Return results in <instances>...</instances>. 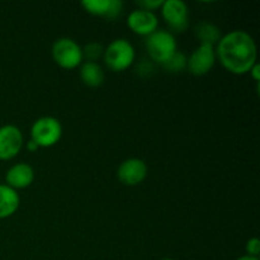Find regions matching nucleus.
<instances>
[{
  "mask_svg": "<svg viewBox=\"0 0 260 260\" xmlns=\"http://www.w3.org/2000/svg\"><path fill=\"white\" fill-rule=\"evenodd\" d=\"M216 58L234 75H245L258 62V47L245 30H231L215 46Z\"/></svg>",
  "mask_w": 260,
  "mask_h": 260,
  "instance_id": "nucleus-1",
  "label": "nucleus"
},
{
  "mask_svg": "<svg viewBox=\"0 0 260 260\" xmlns=\"http://www.w3.org/2000/svg\"><path fill=\"white\" fill-rule=\"evenodd\" d=\"M136 58V51L126 38H117L104 48L103 60L107 68L114 73H122L131 68Z\"/></svg>",
  "mask_w": 260,
  "mask_h": 260,
  "instance_id": "nucleus-2",
  "label": "nucleus"
},
{
  "mask_svg": "<svg viewBox=\"0 0 260 260\" xmlns=\"http://www.w3.org/2000/svg\"><path fill=\"white\" fill-rule=\"evenodd\" d=\"M145 46L150 58L161 66L178 51L177 40L173 33L164 29H157L146 37Z\"/></svg>",
  "mask_w": 260,
  "mask_h": 260,
  "instance_id": "nucleus-3",
  "label": "nucleus"
},
{
  "mask_svg": "<svg viewBox=\"0 0 260 260\" xmlns=\"http://www.w3.org/2000/svg\"><path fill=\"white\" fill-rule=\"evenodd\" d=\"M51 55L57 66L65 70H74L83 63V48L73 38L62 37L53 42Z\"/></svg>",
  "mask_w": 260,
  "mask_h": 260,
  "instance_id": "nucleus-4",
  "label": "nucleus"
},
{
  "mask_svg": "<svg viewBox=\"0 0 260 260\" xmlns=\"http://www.w3.org/2000/svg\"><path fill=\"white\" fill-rule=\"evenodd\" d=\"M62 137V126L57 118L51 116L41 117L33 122L30 127V140L38 147H52Z\"/></svg>",
  "mask_w": 260,
  "mask_h": 260,
  "instance_id": "nucleus-5",
  "label": "nucleus"
},
{
  "mask_svg": "<svg viewBox=\"0 0 260 260\" xmlns=\"http://www.w3.org/2000/svg\"><path fill=\"white\" fill-rule=\"evenodd\" d=\"M161 17L168 27L177 33H183L189 27V10L182 0H165L162 3Z\"/></svg>",
  "mask_w": 260,
  "mask_h": 260,
  "instance_id": "nucleus-6",
  "label": "nucleus"
},
{
  "mask_svg": "<svg viewBox=\"0 0 260 260\" xmlns=\"http://www.w3.org/2000/svg\"><path fill=\"white\" fill-rule=\"evenodd\" d=\"M216 61L215 47L201 43L187 58V70L194 76H205L212 70Z\"/></svg>",
  "mask_w": 260,
  "mask_h": 260,
  "instance_id": "nucleus-7",
  "label": "nucleus"
},
{
  "mask_svg": "<svg viewBox=\"0 0 260 260\" xmlns=\"http://www.w3.org/2000/svg\"><path fill=\"white\" fill-rule=\"evenodd\" d=\"M23 134L14 124L0 127V160H12L23 147Z\"/></svg>",
  "mask_w": 260,
  "mask_h": 260,
  "instance_id": "nucleus-8",
  "label": "nucleus"
},
{
  "mask_svg": "<svg viewBox=\"0 0 260 260\" xmlns=\"http://www.w3.org/2000/svg\"><path fill=\"white\" fill-rule=\"evenodd\" d=\"M147 165L144 160L131 157L122 162L117 170V177L122 184L127 187H135L139 185L146 179L147 177Z\"/></svg>",
  "mask_w": 260,
  "mask_h": 260,
  "instance_id": "nucleus-9",
  "label": "nucleus"
},
{
  "mask_svg": "<svg viewBox=\"0 0 260 260\" xmlns=\"http://www.w3.org/2000/svg\"><path fill=\"white\" fill-rule=\"evenodd\" d=\"M127 25L135 35L149 37L154 32H156L159 27V19L156 14L152 12H147L144 9L132 10L127 18Z\"/></svg>",
  "mask_w": 260,
  "mask_h": 260,
  "instance_id": "nucleus-10",
  "label": "nucleus"
},
{
  "mask_svg": "<svg viewBox=\"0 0 260 260\" xmlns=\"http://www.w3.org/2000/svg\"><path fill=\"white\" fill-rule=\"evenodd\" d=\"M81 7L86 13L106 19H116L123 12L121 0H84Z\"/></svg>",
  "mask_w": 260,
  "mask_h": 260,
  "instance_id": "nucleus-11",
  "label": "nucleus"
},
{
  "mask_svg": "<svg viewBox=\"0 0 260 260\" xmlns=\"http://www.w3.org/2000/svg\"><path fill=\"white\" fill-rule=\"evenodd\" d=\"M35 180V170L27 162H18L12 165L5 174V184L13 189H25Z\"/></svg>",
  "mask_w": 260,
  "mask_h": 260,
  "instance_id": "nucleus-12",
  "label": "nucleus"
},
{
  "mask_svg": "<svg viewBox=\"0 0 260 260\" xmlns=\"http://www.w3.org/2000/svg\"><path fill=\"white\" fill-rule=\"evenodd\" d=\"M19 205L20 197L17 190L7 184H0V220L14 215Z\"/></svg>",
  "mask_w": 260,
  "mask_h": 260,
  "instance_id": "nucleus-13",
  "label": "nucleus"
},
{
  "mask_svg": "<svg viewBox=\"0 0 260 260\" xmlns=\"http://www.w3.org/2000/svg\"><path fill=\"white\" fill-rule=\"evenodd\" d=\"M80 79L89 88H98L104 83V70L98 62L85 61L80 65Z\"/></svg>",
  "mask_w": 260,
  "mask_h": 260,
  "instance_id": "nucleus-14",
  "label": "nucleus"
},
{
  "mask_svg": "<svg viewBox=\"0 0 260 260\" xmlns=\"http://www.w3.org/2000/svg\"><path fill=\"white\" fill-rule=\"evenodd\" d=\"M194 35L201 43L211 45L213 47L217 45L218 41L222 37L220 28L210 22H201L200 24H197V27L194 28Z\"/></svg>",
  "mask_w": 260,
  "mask_h": 260,
  "instance_id": "nucleus-15",
  "label": "nucleus"
},
{
  "mask_svg": "<svg viewBox=\"0 0 260 260\" xmlns=\"http://www.w3.org/2000/svg\"><path fill=\"white\" fill-rule=\"evenodd\" d=\"M187 58L188 57L184 53L180 52V51H177V52L162 65V68H164L165 70L169 71V73H182V71L187 70Z\"/></svg>",
  "mask_w": 260,
  "mask_h": 260,
  "instance_id": "nucleus-16",
  "label": "nucleus"
},
{
  "mask_svg": "<svg viewBox=\"0 0 260 260\" xmlns=\"http://www.w3.org/2000/svg\"><path fill=\"white\" fill-rule=\"evenodd\" d=\"M104 47L98 42H90L85 45L83 48V57L86 58V61L90 62H96V60L103 57Z\"/></svg>",
  "mask_w": 260,
  "mask_h": 260,
  "instance_id": "nucleus-17",
  "label": "nucleus"
},
{
  "mask_svg": "<svg viewBox=\"0 0 260 260\" xmlns=\"http://www.w3.org/2000/svg\"><path fill=\"white\" fill-rule=\"evenodd\" d=\"M245 251L246 255L254 256V258H258L260 254V240L258 238H251L246 241L245 245Z\"/></svg>",
  "mask_w": 260,
  "mask_h": 260,
  "instance_id": "nucleus-18",
  "label": "nucleus"
},
{
  "mask_svg": "<svg viewBox=\"0 0 260 260\" xmlns=\"http://www.w3.org/2000/svg\"><path fill=\"white\" fill-rule=\"evenodd\" d=\"M162 3H164V0H142V2H137L136 4L139 5V9L155 13V10L161 8Z\"/></svg>",
  "mask_w": 260,
  "mask_h": 260,
  "instance_id": "nucleus-19",
  "label": "nucleus"
},
{
  "mask_svg": "<svg viewBox=\"0 0 260 260\" xmlns=\"http://www.w3.org/2000/svg\"><path fill=\"white\" fill-rule=\"evenodd\" d=\"M136 71L140 76H142V78H147V76H150L154 73V65H152L151 61L142 60L141 62L137 65Z\"/></svg>",
  "mask_w": 260,
  "mask_h": 260,
  "instance_id": "nucleus-20",
  "label": "nucleus"
},
{
  "mask_svg": "<svg viewBox=\"0 0 260 260\" xmlns=\"http://www.w3.org/2000/svg\"><path fill=\"white\" fill-rule=\"evenodd\" d=\"M249 74H250L251 79H253V80L255 81L256 84H259V81H260V65H259V62H256L255 65H254L253 68L250 69Z\"/></svg>",
  "mask_w": 260,
  "mask_h": 260,
  "instance_id": "nucleus-21",
  "label": "nucleus"
},
{
  "mask_svg": "<svg viewBox=\"0 0 260 260\" xmlns=\"http://www.w3.org/2000/svg\"><path fill=\"white\" fill-rule=\"evenodd\" d=\"M38 149H40V147H38L37 144H36L35 141H32V140H29V141L27 142V150H28V151L35 152V151H37Z\"/></svg>",
  "mask_w": 260,
  "mask_h": 260,
  "instance_id": "nucleus-22",
  "label": "nucleus"
},
{
  "mask_svg": "<svg viewBox=\"0 0 260 260\" xmlns=\"http://www.w3.org/2000/svg\"><path fill=\"white\" fill-rule=\"evenodd\" d=\"M235 260H259V258H254V256H249V255H243V256H239V258Z\"/></svg>",
  "mask_w": 260,
  "mask_h": 260,
  "instance_id": "nucleus-23",
  "label": "nucleus"
},
{
  "mask_svg": "<svg viewBox=\"0 0 260 260\" xmlns=\"http://www.w3.org/2000/svg\"><path fill=\"white\" fill-rule=\"evenodd\" d=\"M161 260H174V259H172V258H164V259H161Z\"/></svg>",
  "mask_w": 260,
  "mask_h": 260,
  "instance_id": "nucleus-24",
  "label": "nucleus"
}]
</instances>
